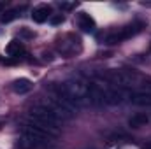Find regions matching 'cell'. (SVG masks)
<instances>
[{
    "mask_svg": "<svg viewBox=\"0 0 151 149\" xmlns=\"http://www.w3.org/2000/svg\"><path fill=\"white\" fill-rule=\"evenodd\" d=\"M60 86H62V90H63L76 104H77V107H81L83 100L88 97V84H86L84 81H81V79L70 77V79L63 81Z\"/></svg>",
    "mask_w": 151,
    "mask_h": 149,
    "instance_id": "cell-1",
    "label": "cell"
},
{
    "mask_svg": "<svg viewBox=\"0 0 151 149\" xmlns=\"http://www.w3.org/2000/svg\"><path fill=\"white\" fill-rule=\"evenodd\" d=\"M142 30V23H134V25H128V27H123V28H119L118 32H113V34H109L107 37H106V44L107 46H113V44H119V42H123V40H127V39L134 37V35H137L139 32Z\"/></svg>",
    "mask_w": 151,
    "mask_h": 149,
    "instance_id": "cell-2",
    "label": "cell"
},
{
    "mask_svg": "<svg viewBox=\"0 0 151 149\" xmlns=\"http://www.w3.org/2000/svg\"><path fill=\"white\" fill-rule=\"evenodd\" d=\"M88 102L91 104V105H104L106 104V90L100 86V84H90L88 86Z\"/></svg>",
    "mask_w": 151,
    "mask_h": 149,
    "instance_id": "cell-3",
    "label": "cell"
},
{
    "mask_svg": "<svg viewBox=\"0 0 151 149\" xmlns=\"http://www.w3.org/2000/svg\"><path fill=\"white\" fill-rule=\"evenodd\" d=\"M77 27L83 32H86V34H93L95 28H97V23H95V19L88 12H79V16H77Z\"/></svg>",
    "mask_w": 151,
    "mask_h": 149,
    "instance_id": "cell-4",
    "label": "cell"
},
{
    "mask_svg": "<svg viewBox=\"0 0 151 149\" xmlns=\"http://www.w3.org/2000/svg\"><path fill=\"white\" fill-rule=\"evenodd\" d=\"M51 16H53V9H51L49 5H39V7H35V9L32 11V19H34L35 23H44V21H47Z\"/></svg>",
    "mask_w": 151,
    "mask_h": 149,
    "instance_id": "cell-5",
    "label": "cell"
},
{
    "mask_svg": "<svg viewBox=\"0 0 151 149\" xmlns=\"http://www.w3.org/2000/svg\"><path fill=\"white\" fill-rule=\"evenodd\" d=\"M125 98H127V95L118 88L106 90V104H109V105H119L125 102Z\"/></svg>",
    "mask_w": 151,
    "mask_h": 149,
    "instance_id": "cell-6",
    "label": "cell"
},
{
    "mask_svg": "<svg viewBox=\"0 0 151 149\" xmlns=\"http://www.w3.org/2000/svg\"><path fill=\"white\" fill-rule=\"evenodd\" d=\"M32 88H34V82H32L30 79H27V77L16 79V81L12 82V90H14L18 95H27V93L32 91Z\"/></svg>",
    "mask_w": 151,
    "mask_h": 149,
    "instance_id": "cell-7",
    "label": "cell"
},
{
    "mask_svg": "<svg viewBox=\"0 0 151 149\" xmlns=\"http://www.w3.org/2000/svg\"><path fill=\"white\" fill-rule=\"evenodd\" d=\"M5 53H7V56L16 58V56H19V54L25 53V46H23L19 40H11V42L7 44V47H5Z\"/></svg>",
    "mask_w": 151,
    "mask_h": 149,
    "instance_id": "cell-8",
    "label": "cell"
},
{
    "mask_svg": "<svg viewBox=\"0 0 151 149\" xmlns=\"http://www.w3.org/2000/svg\"><path fill=\"white\" fill-rule=\"evenodd\" d=\"M130 98V102L134 104V105H146V107H150L151 105V95L150 93H134V95H130L128 97Z\"/></svg>",
    "mask_w": 151,
    "mask_h": 149,
    "instance_id": "cell-9",
    "label": "cell"
},
{
    "mask_svg": "<svg viewBox=\"0 0 151 149\" xmlns=\"http://www.w3.org/2000/svg\"><path fill=\"white\" fill-rule=\"evenodd\" d=\"M148 121H150V117H148L146 114L137 112V114H134V116L128 119V126H132V128H141V126H146Z\"/></svg>",
    "mask_w": 151,
    "mask_h": 149,
    "instance_id": "cell-10",
    "label": "cell"
},
{
    "mask_svg": "<svg viewBox=\"0 0 151 149\" xmlns=\"http://www.w3.org/2000/svg\"><path fill=\"white\" fill-rule=\"evenodd\" d=\"M21 9H23V7H14V9H9V11H5V12L0 16V21H2L4 25H5V23H11V21H14V19L19 16Z\"/></svg>",
    "mask_w": 151,
    "mask_h": 149,
    "instance_id": "cell-11",
    "label": "cell"
},
{
    "mask_svg": "<svg viewBox=\"0 0 151 149\" xmlns=\"http://www.w3.org/2000/svg\"><path fill=\"white\" fill-rule=\"evenodd\" d=\"M139 93H150L151 95V77H142L139 81Z\"/></svg>",
    "mask_w": 151,
    "mask_h": 149,
    "instance_id": "cell-12",
    "label": "cell"
},
{
    "mask_svg": "<svg viewBox=\"0 0 151 149\" xmlns=\"http://www.w3.org/2000/svg\"><path fill=\"white\" fill-rule=\"evenodd\" d=\"M49 21H51V25H62V23L65 21V18H63L62 14H55V16L49 18Z\"/></svg>",
    "mask_w": 151,
    "mask_h": 149,
    "instance_id": "cell-13",
    "label": "cell"
},
{
    "mask_svg": "<svg viewBox=\"0 0 151 149\" xmlns=\"http://www.w3.org/2000/svg\"><path fill=\"white\" fill-rule=\"evenodd\" d=\"M58 5L62 9H74L76 7V4H69V2H58Z\"/></svg>",
    "mask_w": 151,
    "mask_h": 149,
    "instance_id": "cell-14",
    "label": "cell"
},
{
    "mask_svg": "<svg viewBox=\"0 0 151 149\" xmlns=\"http://www.w3.org/2000/svg\"><path fill=\"white\" fill-rule=\"evenodd\" d=\"M44 60H53V56L49 53H44Z\"/></svg>",
    "mask_w": 151,
    "mask_h": 149,
    "instance_id": "cell-15",
    "label": "cell"
},
{
    "mask_svg": "<svg viewBox=\"0 0 151 149\" xmlns=\"http://www.w3.org/2000/svg\"><path fill=\"white\" fill-rule=\"evenodd\" d=\"M142 149H151V140H150V142H146V144L142 146Z\"/></svg>",
    "mask_w": 151,
    "mask_h": 149,
    "instance_id": "cell-16",
    "label": "cell"
},
{
    "mask_svg": "<svg viewBox=\"0 0 151 149\" xmlns=\"http://www.w3.org/2000/svg\"><path fill=\"white\" fill-rule=\"evenodd\" d=\"M4 7H5V4H4V2H0V14H4Z\"/></svg>",
    "mask_w": 151,
    "mask_h": 149,
    "instance_id": "cell-17",
    "label": "cell"
},
{
    "mask_svg": "<svg viewBox=\"0 0 151 149\" xmlns=\"http://www.w3.org/2000/svg\"><path fill=\"white\" fill-rule=\"evenodd\" d=\"M84 149H95V148H84Z\"/></svg>",
    "mask_w": 151,
    "mask_h": 149,
    "instance_id": "cell-18",
    "label": "cell"
},
{
    "mask_svg": "<svg viewBox=\"0 0 151 149\" xmlns=\"http://www.w3.org/2000/svg\"><path fill=\"white\" fill-rule=\"evenodd\" d=\"M150 49H151V46H150Z\"/></svg>",
    "mask_w": 151,
    "mask_h": 149,
    "instance_id": "cell-19",
    "label": "cell"
}]
</instances>
